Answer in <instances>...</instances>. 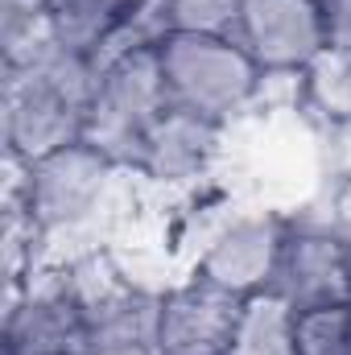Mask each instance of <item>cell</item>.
I'll return each instance as SVG.
<instances>
[{"label": "cell", "mask_w": 351, "mask_h": 355, "mask_svg": "<svg viewBox=\"0 0 351 355\" xmlns=\"http://www.w3.org/2000/svg\"><path fill=\"white\" fill-rule=\"evenodd\" d=\"M4 141L21 162H42L87 137L91 99L99 71L83 54L62 46L46 50L29 67L4 71Z\"/></svg>", "instance_id": "obj_1"}, {"label": "cell", "mask_w": 351, "mask_h": 355, "mask_svg": "<svg viewBox=\"0 0 351 355\" xmlns=\"http://www.w3.org/2000/svg\"><path fill=\"white\" fill-rule=\"evenodd\" d=\"M162 79L170 107L194 112L203 120L223 124L248 99H257L261 67L236 37H207V33H174L157 46Z\"/></svg>", "instance_id": "obj_2"}, {"label": "cell", "mask_w": 351, "mask_h": 355, "mask_svg": "<svg viewBox=\"0 0 351 355\" xmlns=\"http://www.w3.org/2000/svg\"><path fill=\"white\" fill-rule=\"evenodd\" d=\"M166 112H170V95H166L157 50L124 54V58H116L112 67L99 71V87H95V99H91L83 141L99 157H108L112 166H132L137 170L145 137L153 132V124Z\"/></svg>", "instance_id": "obj_3"}, {"label": "cell", "mask_w": 351, "mask_h": 355, "mask_svg": "<svg viewBox=\"0 0 351 355\" xmlns=\"http://www.w3.org/2000/svg\"><path fill=\"white\" fill-rule=\"evenodd\" d=\"M240 293L223 289L219 281L194 272L190 281L162 293V318H157V352L162 355H228L240 314Z\"/></svg>", "instance_id": "obj_4"}, {"label": "cell", "mask_w": 351, "mask_h": 355, "mask_svg": "<svg viewBox=\"0 0 351 355\" xmlns=\"http://www.w3.org/2000/svg\"><path fill=\"white\" fill-rule=\"evenodd\" d=\"M236 42L261 71H306L327 50L323 0H240Z\"/></svg>", "instance_id": "obj_5"}, {"label": "cell", "mask_w": 351, "mask_h": 355, "mask_svg": "<svg viewBox=\"0 0 351 355\" xmlns=\"http://www.w3.org/2000/svg\"><path fill=\"white\" fill-rule=\"evenodd\" d=\"M91 331L87 314L67 289V277L58 281H25V289H12L8 318H4V355H87Z\"/></svg>", "instance_id": "obj_6"}, {"label": "cell", "mask_w": 351, "mask_h": 355, "mask_svg": "<svg viewBox=\"0 0 351 355\" xmlns=\"http://www.w3.org/2000/svg\"><path fill=\"white\" fill-rule=\"evenodd\" d=\"M273 293H281L293 310L351 302V236L327 227H289L273 272Z\"/></svg>", "instance_id": "obj_7"}, {"label": "cell", "mask_w": 351, "mask_h": 355, "mask_svg": "<svg viewBox=\"0 0 351 355\" xmlns=\"http://www.w3.org/2000/svg\"><path fill=\"white\" fill-rule=\"evenodd\" d=\"M108 170H112V162L99 157L87 141L67 145L42 162H29L25 207H29L33 223L42 232H50V227H67V223L83 219L99 198Z\"/></svg>", "instance_id": "obj_8"}, {"label": "cell", "mask_w": 351, "mask_h": 355, "mask_svg": "<svg viewBox=\"0 0 351 355\" xmlns=\"http://www.w3.org/2000/svg\"><path fill=\"white\" fill-rule=\"evenodd\" d=\"M285 232H289V223H281L273 215L240 219L211 240V248L198 257V272L219 281L223 289H232L240 297L264 293V289H273V272L281 261Z\"/></svg>", "instance_id": "obj_9"}, {"label": "cell", "mask_w": 351, "mask_h": 355, "mask_svg": "<svg viewBox=\"0 0 351 355\" xmlns=\"http://www.w3.org/2000/svg\"><path fill=\"white\" fill-rule=\"evenodd\" d=\"M215 132H219L215 120H203V116H194V112L170 107V112L153 124V132L145 137V149H141L137 170L149 174V178H162V182L194 178L207 166V157H211Z\"/></svg>", "instance_id": "obj_10"}, {"label": "cell", "mask_w": 351, "mask_h": 355, "mask_svg": "<svg viewBox=\"0 0 351 355\" xmlns=\"http://www.w3.org/2000/svg\"><path fill=\"white\" fill-rule=\"evenodd\" d=\"M145 0H50L54 37L62 50L95 58Z\"/></svg>", "instance_id": "obj_11"}, {"label": "cell", "mask_w": 351, "mask_h": 355, "mask_svg": "<svg viewBox=\"0 0 351 355\" xmlns=\"http://www.w3.org/2000/svg\"><path fill=\"white\" fill-rule=\"evenodd\" d=\"M228 355H298V310L273 289L252 293Z\"/></svg>", "instance_id": "obj_12"}, {"label": "cell", "mask_w": 351, "mask_h": 355, "mask_svg": "<svg viewBox=\"0 0 351 355\" xmlns=\"http://www.w3.org/2000/svg\"><path fill=\"white\" fill-rule=\"evenodd\" d=\"M327 120H351V58L323 50L306 67V91H302Z\"/></svg>", "instance_id": "obj_13"}, {"label": "cell", "mask_w": 351, "mask_h": 355, "mask_svg": "<svg viewBox=\"0 0 351 355\" xmlns=\"http://www.w3.org/2000/svg\"><path fill=\"white\" fill-rule=\"evenodd\" d=\"M298 355H351V302L298 310Z\"/></svg>", "instance_id": "obj_14"}, {"label": "cell", "mask_w": 351, "mask_h": 355, "mask_svg": "<svg viewBox=\"0 0 351 355\" xmlns=\"http://www.w3.org/2000/svg\"><path fill=\"white\" fill-rule=\"evenodd\" d=\"M174 33H207V37H236L240 0H170Z\"/></svg>", "instance_id": "obj_15"}, {"label": "cell", "mask_w": 351, "mask_h": 355, "mask_svg": "<svg viewBox=\"0 0 351 355\" xmlns=\"http://www.w3.org/2000/svg\"><path fill=\"white\" fill-rule=\"evenodd\" d=\"M323 21H327V50L351 58V0H323Z\"/></svg>", "instance_id": "obj_16"}, {"label": "cell", "mask_w": 351, "mask_h": 355, "mask_svg": "<svg viewBox=\"0 0 351 355\" xmlns=\"http://www.w3.org/2000/svg\"><path fill=\"white\" fill-rule=\"evenodd\" d=\"M87 355H162L157 343H128V347H91Z\"/></svg>", "instance_id": "obj_17"}]
</instances>
